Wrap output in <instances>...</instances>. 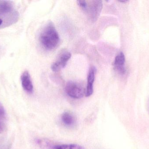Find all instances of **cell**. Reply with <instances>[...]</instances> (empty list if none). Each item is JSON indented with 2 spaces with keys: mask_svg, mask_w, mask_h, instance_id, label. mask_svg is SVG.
<instances>
[{
  "mask_svg": "<svg viewBox=\"0 0 149 149\" xmlns=\"http://www.w3.org/2000/svg\"><path fill=\"white\" fill-rule=\"evenodd\" d=\"M61 119L63 123L68 127H72L75 124V120L74 115L69 112L63 113Z\"/></svg>",
  "mask_w": 149,
  "mask_h": 149,
  "instance_id": "cell-9",
  "label": "cell"
},
{
  "mask_svg": "<svg viewBox=\"0 0 149 149\" xmlns=\"http://www.w3.org/2000/svg\"><path fill=\"white\" fill-rule=\"evenodd\" d=\"M21 80L24 90L29 93H32L34 87L30 75L28 71H25L21 75Z\"/></svg>",
  "mask_w": 149,
  "mask_h": 149,
  "instance_id": "cell-6",
  "label": "cell"
},
{
  "mask_svg": "<svg viewBox=\"0 0 149 149\" xmlns=\"http://www.w3.org/2000/svg\"><path fill=\"white\" fill-rule=\"evenodd\" d=\"M71 57V54L69 52H64L62 53L51 66V69L54 72H58L66 66L67 62Z\"/></svg>",
  "mask_w": 149,
  "mask_h": 149,
  "instance_id": "cell-4",
  "label": "cell"
},
{
  "mask_svg": "<svg viewBox=\"0 0 149 149\" xmlns=\"http://www.w3.org/2000/svg\"><path fill=\"white\" fill-rule=\"evenodd\" d=\"M66 93L71 98L74 99H79L83 97L85 91L80 84L70 81L67 82L65 86Z\"/></svg>",
  "mask_w": 149,
  "mask_h": 149,
  "instance_id": "cell-3",
  "label": "cell"
},
{
  "mask_svg": "<svg viewBox=\"0 0 149 149\" xmlns=\"http://www.w3.org/2000/svg\"><path fill=\"white\" fill-rule=\"evenodd\" d=\"M89 2L90 3H87L86 8L84 11L87 13L92 22H95L101 12L102 2L101 1H92Z\"/></svg>",
  "mask_w": 149,
  "mask_h": 149,
  "instance_id": "cell-2",
  "label": "cell"
},
{
  "mask_svg": "<svg viewBox=\"0 0 149 149\" xmlns=\"http://www.w3.org/2000/svg\"><path fill=\"white\" fill-rule=\"evenodd\" d=\"M125 64V56L122 52H120L116 57L114 62V66L116 70L120 74H124L126 73Z\"/></svg>",
  "mask_w": 149,
  "mask_h": 149,
  "instance_id": "cell-7",
  "label": "cell"
},
{
  "mask_svg": "<svg viewBox=\"0 0 149 149\" xmlns=\"http://www.w3.org/2000/svg\"><path fill=\"white\" fill-rule=\"evenodd\" d=\"M0 149H10V147L6 143L0 142Z\"/></svg>",
  "mask_w": 149,
  "mask_h": 149,
  "instance_id": "cell-14",
  "label": "cell"
},
{
  "mask_svg": "<svg viewBox=\"0 0 149 149\" xmlns=\"http://www.w3.org/2000/svg\"><path fill=\"white\" fill-rule=\"evenodd\" d=\"M2 24V20L0 18V25Z\"/></svg>",
  "mask_w": 149,
  "mask_h": 149,
  "instance_id": "cell-15",
  "label": "cell"
},
{
  "mask_svg": "<svg viewBox=\"0 0 149 149\" xmlns=\"http://www.w3.org/2000/svg\"><path fill=\"white\" fill-rule=\"evenodd\" d=\"M57 149H84L82 146L75 144L58 145Z\"/></svg>",
  "mask_w": 149,
  "mask_h": 149,
  "instance_id": "cell-11",
  "label": "cell"
},
{
  "mask_svg": "<svg viewBox=\"0 0 149 149\" xmlns=\"http://www.w3.org/2000/svg\"><path fill=\"white\" fill-rule=\"evenodd\" d=\"M39 40L46 50L55 49L60 42L59 35L52 22H49L44 27L39 36Z\"/></svg>",
  "mask_w": 149,
  "mask_h": 149,
  "instance_id": "cell-1",
  "label": "cell"
},
{
  "mask_svg": "<svg viewBox=\"0 0 149 149\" xmlns=\"http://www.w3.org/2000/svg\"><path fill=\"white\" fill-rule=\"evenodd\" d=\"M36 142L42 149H57V145L48 139H38Z\"/></svg>",
  "mask_w": 149,
  "mask_h": 149,
  "instance_id": "cell-8",
  "label": "cell"
},
{
  "mask_svg": "<svg viewBox=\"0 0 149 149\" xmlns=\"http://www.w3.org/2000/svg\"><path fill=\"white\" fill-rule=\"evenodd\" d=\"M6 113L5 109L0 103V134L3 133L6 125Z\"/></svg>",
  "mask_w": 149,
  "mask_h": 149,
  "instance_id": "cell-10",
  "label": "cell"
},
{
  "mask_svg": "<svg viewBox=\"0 0 149 149\" xmlns=\"http://www.w3.org/2000/svg\"><path fill=\"white\" fill-rule=\"evenodd\" d=\"M96 68L94 66H92L89 69L87 77V85L85 91L86 97H89L93 94V83L95 78Z\"/></svg>",
  "mask_w": 149,
  "mask_h": 149,
  "instance_id": "cell-5",
  "label": "cell"
},
{
  "mask_svg": "<svg viewBox=\"0 0 149 149\" xmlns=\"http://www.w3.org/2000/svg\"><path fill=\"white\" fill-rule=\"evenodd\" d=\"M77 4L81 8V9L85 10L87 6V2L86 1H77Z\"/></svg>",
  "mask_w": 149,
  "mask_h": 149,
  "instance_id": "cell-13",
  "label": "cell"
},
{
  "mask_svg": "<svg viewBox=\"0 0 149 149\" xmlns=\"http://www.w3.org/2000/svg\"><path fill=\"white\" fill-rule=\"evenodd\" d=\"M11 6L8 2H3L0 5V10L2 13H7L11 10Z\"/></svg>",
  "mask_w": 149,
  "mask_h": 149,
  "instance_id": "cell-12",
  "label": "cell"
}]
</instances>
